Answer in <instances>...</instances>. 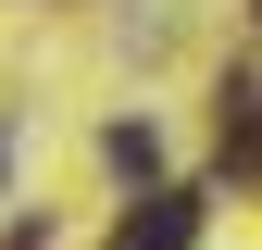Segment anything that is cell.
<instances>
[{"mask_svg":"<svg viewBox=\"0 0 262 250\" xmlns=\"http://www.w3.org/2000/svg\"><path fill=\"white\" fill-rule=\"evenodd\" d=\"M187 238H200V187H150V200L125 213L113 250H187Z\"/></svg>","mask_w":262,"mask_h":250,"instance_id":"1","label":"cell"},{"mask_svg":"<svg viewBox=\"0 0 262 250\" xmlns=\"http://www.w3.org/2000/svg\"><path fill=\"white\" fill-rule=\"evenodd\" d=\"M100 163H113V175H138V187H150V175H162V138H150V125H113V138H100Z\"/></svg>","mask_w":262,"mask_h":250,"instance_id":"2","label":"cell"}]
</instances>
